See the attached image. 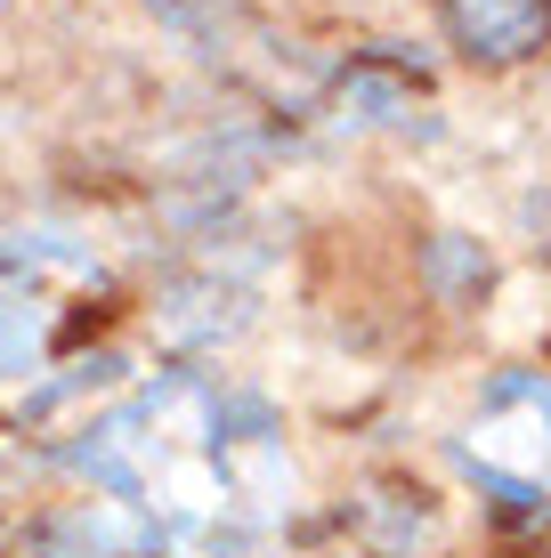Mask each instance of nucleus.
Listing matches in <instances>:
<instances>
[{
    "mask_svg": "<svg viewBox=\"0 0 551 558\" xmlns=\"http://www.w3.org/2000/svg\"><path fill=\"white\" fill-rule=\"evenodd\" d=\"M446 25L479 57H527L551 33V0H446Z\"/></svg>",
    "mask_w": 551,
    "mask_h": 558,
    "instance_id": "nucleus-1",
    "label": "nucleus"
}]
</instances>
